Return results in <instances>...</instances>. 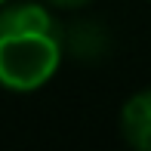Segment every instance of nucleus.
<instances>
[{
	"label": "nucleus",
	"mask_w": 151,
	"mask_h": 151,
	"mask_svg": "<svg viewBox=\"0 0 151 151\" xmlns=\"http://www.w3.org/2000/svg\"><path fill=\"white\" fill-rule=\"evenodd\" d=\"M68 31L52 6L37 0L0 6V86L6 93H37L59 74Z\"/></svg>",
	"instance_id": "obj_1"
},
{
	"label": "nucleus",
	"mask_w": 151,
	"mask_h": 151,
	"mask_svg": "<svg viewBox=\"0 0 151 151\" xmlns=\"http://www.w3.org/2000/svg\"><path fill=\"white\" fill-rule=\"evenodd\" d=\"M117 127H120V136L129 148L151 151V86L133 93L123 102Z\"/></svg>",
	"instance_id": "obj_2"
},
{
	"label": "nucleus",
	"mask_w": 151,
	"mask_h": 151,
	"mask_svg": "<svg viewBox=\"0 0 151 151\" xmlns=\"http://www.w3.org/2000/svg\"><path fill=\"white\" fill-rule=\"evenodd\" d=\"M46 3H50L52 9H83V6H90L93 0H46Z\"/></svg>",
	"instance_id": "obj_3"
},
{
	"label": "nucleus",
	"mask_w": 151,
	"mask_h": 151,
	"mask_svg": "<svg viewBox=\"0 0 151 151\" xmlns=\"http://www.w3.org/2000/svg\"><path fill=\"white\" fill-rule=\"evenodd\" d=\"M3 3H9V0H0V6H3Z\"/></svg>",
	"instance_id": "obj_4"
}]
</instances>
